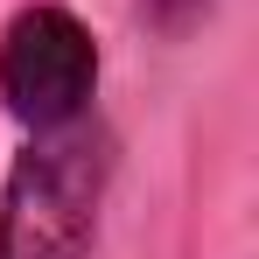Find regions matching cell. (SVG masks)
Here are the masks:
<instances>
[{"mask_svg":"<svg viewBox=\"0 0 259 259\" xmlns=\"http://www.w3.org/2000/svg\"><path fill=\"white\" fill-rule=\"evenodd\" d=\"M112 168H119V140L98 112L56 133H21L0 175V259H91Z\"/></svg>","mask_w":259,"mask_h":259,"instance_id":"obj_1","label":"cell"},{"mask_svg":"<svg viewBox=\"0 0 259 259\" xmlns=\"http://www.w3.org/2000/svg\"><path fill=\"white\" fill-rule=\"evenodd\" d=\"M105 49L70 0H21L0 21V112L21 133H56L98 112Z\"/></svg>","mask_w":259,"mask_h":259,"instance_id":"obj_2","label":"cell"},{"mask_svg":"<svg viewBox=\"0 0 259 259\" xmlns=\"http://www.w3.org/2000/svg\"><path fill=\"white\" fill-rule=\"evenodd\" d=\"M217 0H133V21L154 35V42H189L203 21H210Z\"/></svg>","mask_w":259,"mask_h":259,"instance_id":"obj_3","label":"cell"}]
</instances>
